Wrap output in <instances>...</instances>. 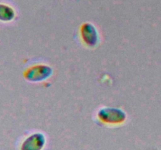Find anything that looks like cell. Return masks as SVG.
<instances>
[{"label": "cell", "instance_id": "1", "mask_svg": "<svg viewBox=\"0 0 161 150\" xmlns=\"http://www.w3.org/2000/svg\"><path fill=\"white\" fill-rule=\"evenodd\" d=\"M80 35L83 42L87 46L94 47L98 43V33L95 27L91 23H86L82 25L80 28Z\"/></svg>", "mask_w": 161, "mask_h": 150}, {"label": "cell", "instance_id": "2", "mask_svg": "<svg viewBox=\"0 0 161 150\" xmlns=\"http://www.w3.org/2000/svg\"><path fill=\"white\" fill-rule=\"evenodd\" d=\"M52 73V69L47 66H35L25 73L27 79L31 81H40L49 78Z\"/></svg>", "mask_w": 161, "mask_h": 150}, {"label": "cell", "instance_id": "3", "mask_svg": "<svg viewBox=\"0 0 161 150\" xmlns=\"http://www.w3.org/2000/svg\"><path fill=\"white\" fill-rule=\"evenodd\" d=\"M99 117L107 122H120L125 118V114L122 110L116 108H104L99 111Z\"/></svg>", "mask_w": 161, "mask_h": 150}]
</instances>
